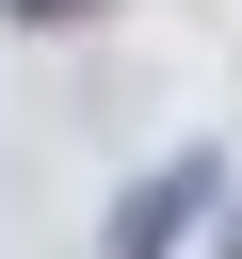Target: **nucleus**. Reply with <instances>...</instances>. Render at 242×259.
Returning <instances> with one entry per match:
<instances>
[{"mask_svg": "<svg viewBox=\"0 0 242 259\" xmlns=\"http://www.w3.org/2000/svg\"><path fill=\"white\" fill-rule=\"evenodd\" d=\"M210 259H242V210H226V243H210Z\"/></svg>", "mask_w": 242, "mask_h": 259, "instance_id": "nucleus-3", "label": "nucleus"}, {"mask_svg": "<svg viewBox=\"0 0 242 259\" xmlns=\"http://www.w3.org/2000/svg\"><path fill=\"white\" fill-rule=\"evenodd\" d=\"M210 194H226V162H210V146H177L161 178H129V194H113V243H97V259H177V243L210 227Z\"/></svg>", "mask_w": 242, "mask_h": 259, "instance_id": "nucleus-1", "label": "nucleus"}, {"mask_svg": "<svg viewBox=\"0 0 242 259\" xmlns=\"http://www.w3.org/2000/svg\"><path fill=\"white\" fill-rule=\"evenodd\" d=\"M0 16H16V32H81L97 0H0Z\"/></svg>", "mask_w": 242, "mask_h": 259, "instance_id": "nucleus-2", "label": "nucleus"}]
</instances>
